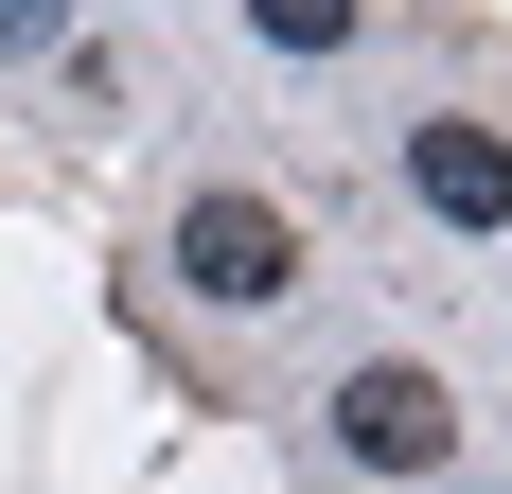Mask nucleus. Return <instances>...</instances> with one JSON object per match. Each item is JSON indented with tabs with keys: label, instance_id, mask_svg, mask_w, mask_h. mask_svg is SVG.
Listing matches in <instances>:
<instances>
[{
	"label": "nucleus",
	"instance_id": "obj_1",
	"mask_svg": "<svg viewBox=\"0 0 512 494\" xmlns=\"http://www.w3.org/2000/svg\"><path fill=\"white\" fill-rule=\"evenodd\" d=\"M159 265H177V300H212V318H283V300H301V212L248 195V177H212V195H177Z\"/></svg>",
	"mask_w": 512,
	"mask_h": 494
},
{
	"label": "nucleus",
	"instance_id": "obj_4",
	"mask_svg": "<svg viewBox=\"0 0 512 494\" xmlns=\"http://www.w3.org/2000/svg\"><path fill=\"white\" fill-rule=\"evenodd\" d=\"M265 53H354V0H248Z\"/></svg>",
	"mask_w": 512,
	"mask_h": 494
},
{
	"label": "nucleus",
	"instance_id": "obj_2",
	"mask_svg": "<svg viewBox=\"0 0 512 494\" xmlns=\"http://www.w3.org/2000/svg\"><path fill=\"white\" fill-rule=\"evenodd\" d=\"M336 459H354V477H442V459H460V389H442L424 353H354V371H336Z\"/></svg>",
	"mask_w": 512,
	"mask_h": 494
},
{
	"label": "nucleus",
	"instance_id": "obj_5",
	"mask_svg": "<svg viewBox=\"0 0 512 494\" xmlns=\"http://www.w3.org/2000/svg\"><path fill=\"white\" fill-rule=\"evenodd\" d=\"M71 36V0H0V53H53Z\"/></svg>",
	"mask_w": 512,
	"mask_h": 494
},
{
	"label": "nucleus",
	"instance_id": "obj_3",
	"mask_svg": "<svg viewBox=\"0 0 512 494\" xmlns=\"http://www.w3.org/2000/svg\"><path fill=\"white\" fill-rule=\"evenodd\" d=\"M407 195L442 212V230H512V124H477V106L407 124Z\"/></svg>",
	"mask_w": 512,
	"mask_h": 494
}]
</instances>
